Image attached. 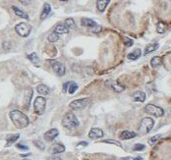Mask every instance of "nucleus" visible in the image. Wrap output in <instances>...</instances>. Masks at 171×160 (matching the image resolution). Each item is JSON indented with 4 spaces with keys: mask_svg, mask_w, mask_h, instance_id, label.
I'll use <instances>...</instances> for the list:
<instances>
[{
    "mask_svg": "<svg viewBox=\"0 0 171 160\" xmlns=\"http://www.w3.org/2000/svg\"><path fill=\"white\" fill-rule=\"evenodd\" d=\"M9 115H10L13 124H14L18 129H24V128L29 126L30 124L28 116L25 115V114L23 112H21L20 110H13L10 112Z\"/></svg>",
    "mask_w": 171,
    "mask_h": 160,
    "instance_id": "1",
    "label": "nucleus"
},
{
    "mask_svg": "<svg viewBox=\"0 0 171 160\" xmlns=\"http://www.w3.org/2000/svg\"><path fill=\"white\" fill-rule=\"evenodd\" d=\"M79 120L72 112L66 113L62 118V126L68 129H75L79 126Z\"/></svg>",
    "mask_w": 171,
    "mask_h": 160,
    "instance_id": "2",
    "label": "nucleus"
},
{
    "mask_svg": "<svg viewBox=\"0 0 171 160\" xmlns=\"http://www.w3.org/2000/svg\"><path fill=\"white\" fill-rule=\"evenodd\" d=\"M155 126V121L152 118L150 117H146L144 118L143 120L141 121V124L140 127H139V133L142 135L144 134H147V133H150L151 130L154 128Z\"/></svg>",
    "mask_w": 171,
    "mask_h": 160,
    "instance_id": "3",
    "label": "nucleus"
},
{
    "mask_svg": "<svg viewBox=\"0 0 171 160\" xmlns=\"http://www.w3.org/2000/svg\"><path fill=\"white\" fill-rule=\"evenodd\" d=\"M45 105H46V100L42 96H38L35 99L34 102V108L35 112L38 114V115H42L45 110Z\"/></svg>",
    "mask_w": 171,
    "mask_h": 160,
    "instance_id": "4",
    "label": "nucleus"
},
{
    "mask_svg": "<svg viewBox=\"0 0 171 160\" xmlns=\"http://www.w3.org/2000/svg\"><path fill=\"white\" fill-rule=\"evenodd\" d=\"M15 31L19 35L23 36V38H27V36H29L31 34V25L27 24V23H20V24H18L15 27Z\"/></svg>",
    "mask_w": 171,
    "mask_h": 160,
    "instance_id": "5",
    "label": "nucleus"
},
{
    "mask_svg": "<svg viewBox=\"0 0 171 160\" xmlns=\"http://www.w3.org/2000/svg\"><path fill=\"white\" fill-rule=\"evenodd\" d=\"M89 101H91V99L89 98H81V99H77V100L72 101L69 104V106H70V108L73 109V110H81V109L88 106Z\"/></svg>",
    "mask_w": 171,
    "mask_h": 160,
    "instance_id": "6",
    "label": "nucleus"
},
{
    "mask_svg": "<svg viewBox=\"0 0 171 160\" xmlns=\"http://www.w3.org/2000/svg\"><path fill=\"white\" fill-rule=\"evenodd\" d=\"M146 112L151 114V115H154L155 117H161L164 114V111L162 108H160L154 104H147L146 106Z\"/></svg>",
    "mask_w": 171,
    "mask_h": 160,
    "instance_id": "7",
    "label": "nucleus"
},
{
    "mask_svg": "<svg viewBox=\"0 0 171 160\" xmlns=\"http://www.w3.org/2000/svg\"><path fill=\"white\" fill-rule=\"evenodd\" d=\"M105 85L106 86H108L109 89H111L115 93H122V91L125 89L124 85H122L121 84H119L117 81H114V80H107L105 82Z\"/></svg>",
    "mask_w": 171,
    "mask_h": 160,
    "instance_id": "8",
    "label": "nucleus"
},
{
    "mask_svg": "<svg viewBox=\"0 0 171 160\" xmlns=\"http://www.w3.org/2000/svg\"><path fill=\"white\" fill-rule=\"evenodd\" d=\"M50 63L52 65L53 71H54L58 76H63L65 74V67L62 63L55 61V60H51Z\"/></svg>",
    "mask_w": 171,
    "mask_h": 160,
    "instance_id": "9",
    "label": "nucleus"
},
{
    "mask_svg": "<svg viewBox=\"0 0 171 160\" xmlns=\"http://www.w3.org/2000/svg\"><path fill=\"white\" fill-rule=\"evenodd\" d=\"M58 135H59V132L57 129H51L44 133V140L47 141H52Z\"/></svg>",
    "mask_w": 171,
    "mask_h": 160,
    "instance_id": "10",
    "label": "nucleus"
},
{
    "mask_svg": "<svg viewBox=\"0 0 171 160\" xmlns=\"http://www.w3.org/2000/svg\"><path fill=\"white\" fill-rule=\"evenodd\" d=\"M103 135H104V134H103L102 130L97 129V128H93V129H92L91 131H89V136L91 139H93V140L102 138Z\"/></svg>",
    "mask_w": 171,
    "mask_h": 160,
    "instance_id": "11",
    "label": "nucleus"
},
{
    "mask_svg": "<svg viewBox=\"0 0 171 160\" xmlns=\"http://www.w3.org/2000/svg\"><path fill=\"white\" fill-rule=\"evenodd\" d=\"M132 98L137 102H144L146 99V93L143 91H137L132 95Z\"/></svg>",
    "mask_w": 171,
    "mask_h": 160,
    "instance_id": "12",
    "label": "nucleus"
},
{
    "mask_svg": "<svg viewBox=\"0 0 171 160\" xmlns=\"http://www.w3.org/2000/svg\"><path fill=\"white\" fill-rule=\"evenodd\" d=\"M109 2H110V0H97V2H96L97 10L100 12H103L106 9Z\"/></svg>",
    "mask_w": 171,
    "mask_h": 160,
    "instance_id": "13",
    "label": "nucleus"
},
{
    "mask_svg": "<svg viewBox=\"0 0 171 160\" xmlns=\"http://www.w3.org/2000/svg\"><path fill=\"white\" fill-rule=\"evenodd\" d=\"M159 48V44L158 43H151V44H147L146 48H145V54L147 55V54H150L151 52L155 51V50H157Z\"/></svg>",
    "mask_w": 171,
    "mask_h": 160,
    "instance_id": "14",
    "label": "nucleus"
},
{
    "mask_svg": "<svg viewBox=\"0 0 171 160\" xmlns=\"http://www.w3.org/2000/svg\"><path fill=\"white\" fill-rule=\"evenodd\" d=\"M137 136L136 133H134V132H130V131H124L121 133V135H120V138L122 139V140H130V139H133L135 138V136Z\"/></svg>",
    "mask_w": 171,
    "mask_h": 160,
    "instance_id": "15",
    "label": "nucleus"
},
{
    "mask_svg": "<svg viewBox=\"0 0 171 160\" xmlns=\"http://www.w3.org/2000/svg\"><path fill=\"white\" fill-rule=\"evenodd\" d=\"M50 11H51V7L49 5L48 3H45L43 5V10H42V15H40V19L42 20H44L45 18L50 14Z\"/></svg>",
    "mask_w": 171,
    "mask_h": 160,
    "instance_id": "16",
    "label": "nucleus"
},
{
    "mask_svg": "<svg viewBox=\"0 0 171 160\" xmlns=\"http://www.w3.org/2000/svg\"><path fill=\"white\" fill-rule=\"evenodd\" d=\"M65 151V146L60 144H55L52 146V153L57 154V153H62Z\"/></svg>",
    "mask_w": 171,
    "mask_h": 160,
    "instance_id": "17",
    "label": "nucleus"
},
{
    "mask_svg": "<svg viewBox=\"0 0 171 160\" xmlns=\"http://www.w3.org/2000/svg\"><path fill=\"white\" fill-rule=\"evenodd\" d=\"M20 138V135L19 134H15V135H11V136H8L7 139H6V146H10L13 144L17 141V140Z\"/></svg>",
    "mask_w": 171,
    "mask_h": 160,
    "instance_id": "18",
    "label": "nucleus"
},
{
    "mask_svg": "<svg viewBox=\"0 0 171 160\" xmlns=\"http://www.w3.org/2000/svg\"><path fill=\"white\" fill-rule=\"evenodd\" d=\"M12 9H13V11H14V13H15L17 16H19L21 18H24V19H26V20L29 19V15L27 14V13H25L24 11H22L21 9H19V8L16 7V6H13Z\"/></svg>",
    "mask_w": 171,
    "mask_h": 160,
    "instance_id": "19",
    "label": "nucleus"
},
{
    "mask_svg": "<svg viewBox=\"0 0 171 160\" xmlns=\"http://www.w3.org/2000/svg\"><path fill=\"white\" fill-rule=\"evenodd\" d=\"M82 25L85 27H89V28H93V27L96 26V23L92 19H89V18H84L82 19Z\"/></svg>",
    "mask_w": 171,
    "mask_h": 160,
    "instance_id": "20",
    "label": "nucleus"
},
{
    "mask_svg": "<svg viewBox=\"0 0 171 160\" xmlns=\"http://www.w3.org/2000/svg\"><path fill=\"white\" fill-rule=\"evenodd\" d=\"M37 90L39 94H42V95H47L49 93V89L45 85H38L37 86Z\"/></svg>",
    "mask_w": 171,
    "mask_h": 160,
    "instance_id": "21",
    "label": "nucleus"
},
{
    "mask_svg": "<svg viewBox=\"0 0 171 160\" xmlns=\"http://www.w3.org/2000/svg\"><path fill=\"white\" fill-rule=\"evenodd\" d=\"M141 56V50L140 49H136V50H134L133 52L131 53H129L127 57L128 59H130V60H137V59Z\"/></svg>",
    "mask_w": 171,
    "mask_h": 160,
    "instance_id": "22",
    "label": "nucleus"
},
{
    "mask_svg": "<svg viewBox=\"0 0 171 160\" xmlns=\"http://www.w3.org/2000/svg\"><path fill=\"white\" fill-rule=\"evenodd\" d=\"M54 31H55L56 34H58V35H63V34H67V33H68L69 30L66 28L65 25H58L56 28H55Z\"/></svg>",
    "mask_w": 171,
    "mask_h": 160,
    "instance_id": "23",
    "label": "nucleus"
},
{
    "mask_svg": "<svg viewBox=\"0 0 171 160\" xmlns=\"http://www.w3.org/2000/svg\"><path fill=\"white\" fill-rule=\"evenodd\" d=\"M161 63H162V60H161V58L159 56H155V57H154L151 60V67H154V68L159 67L161 65Z\"/></svg>",
    "mask_w": 171,
    "mask_h": 160,
    "instance_id": "24",
    "label": "nucleus"
},
{
    "mask_svg": "<svg viewBox=\"0 0 171 160\" xmlns=\"http://www.w3.org/2000/svg\"><path fill=\"white\" fill-rule=\"evenodd\" d=\"M156 31H157V33H158V34H164L165 31H167V26H166L164 23H162V22L157 23Z\"/></svg>",
    "mask_w": 171,
    "mask_h": 160,
    "instance_id": "25",
    "label": "nucleus"
},
{
    "mask_svg": "<svg viewBox=\"0 0 171 160\" xmlns=\"http://www.w3.org/2000/svg\"><path fill=\"white\" fill-rule=\"evenodd\" d=\"M28 58H29V60H30L31 63L35 64V65L39 63V58H38V56L37 55V53H35V52L29 54V55H28Z\"/></svg>",
    "mask_w": 171,
    "mask_h": 160,
    "instance_id": "26",
    "label": "nucleus"
},
{
    "mask_svg": "<svg viewBox=\"0 0 171 160\" xmlns=\"http://www.w3.org/2000/svg\"><path fill=\"white\" fill-rule=\"evenodd\" d=\"M77 89H78V85L74 83V82H69L68 83V93L73 94Z\"/></svg>",
    "mask_w": 171,
    "mask_h": 160,
    "instance_id": "27",
    "label": "nucleus"
},
{
    "mask_svg": "<svg viewBox=\"0 0 171 160\" xmlns=\"http://www.w3.org/2000/svg\"><path fill=\"white\" fill-rule=\"evenodd\" d=\"M65 26H66V28L68 30H73V29H75V27H76L75 21L72 19V18H68V19L65 21Z\"/></svg>",
    "mask_w": 171,
    "mask_h": 160,
    "instance_id": "28",
    "label": "nucleus"
},
{
    "mask_svg": "<svg viewBox=\"0 0 171 160\" xmlns=\"http://www.w3.org/2000/svg\"><path fill=\"white\" fill-rule=\"evenodd\" d=\"M47 39H48L49 42H56L57 40L59 39V35L56 34L55 31H53V33H51L50 35H48Z\"/></svg>",
    "mask_w": 171,
    "mask_h": 160,
    "instance_id": "29",
    "label": "nucleus"
},
{
    "mask_svg": "<svg viewBox=\"0 0 171 160\" xmlns=\"http://www.w3.org/2000/svg\"><path fill=\"white\" fill-rule=\"evenodd\" d=\"M160 139H161V135H156L148 140V144H150L151 145H155Z\"/></svg>",
    "mask_w": 171,
    "mask_h": 160,
    "instance_id": "30",
    "label": "nucleus"
},
{
    "mask_svg": "<svg viewBox=\"0 0 171 160\" xmlns=\"http://www.w3.org/2000/svg\"><path fill=\"white\" fill-rule=\"evenodd\" d=\"M144 149H145V145L142 144H137L133 146V150H135V151H142Z\"/></svg>",
    "mask_w": 171,
    "mask_h": 160,
    "instance_id": "31",
    "label": "nucleus"
},
{
    "mask_svg": "<svg viewBox=\"0 0 171 160\" xmlns=\"http://www.w3.org/2000/svg\"><path fill=\"white\" fill-rule=\"evenodd\" d=\"M123 42H124L126 46H132L133 43H134V42L131 38H126V36H125V38H123Z\"/></svg>",
    "mask_w": 171,
    "mask_h": 160,
    "instance_id": "32",
    "label": "nucleus"
},
{
    "mask_svg": "<svg viewBox=\"0 0 171 160\" xmlns=\"http://www.w3.org/2000/svg\"><path fill=\"white\" fill-rule=\"evenodd\" d=\"M34 144H35V146H38V147L39 149H42V150L44 149V144L42 143V141H39V140H35V141H34Z\"/></svg>",
    "mask_w": 171,
    "mask_h": 160,
    "instance_id": "33",
    "label": "nucleus"
},
{
    "mask_svg": "<svg viewBox=\"0 0 171 160\" xmlns=\"http://www.w3.org/2000/svg\"><path fill=\"white\" fill-rule=\"evenodd\" d=\"M103 143H105V144H115V145H117V146H121V144L119 143V141H117V140H103Z\"/></svg>",
    "mask_w": 171,
    "mask_h": 160,
    "instance_id": "34",
    "label": "nucleus"
},
{
    "mask_svg": "<svg viewBox=\"0 0 171 160\" xmlns=\"http://www.w3.org/2000/svg\"><path fill=\"white\" fill-rule=\"evenodd\" d=\"M16 146H17L18 148L22 149V150H28V149H29L28 146H26V145H24V144H18Z\"/></svg>",
    "mask_w": 171,
    "mask_h": 160,
    "instance_id": "35",
    "label": "nucleus"
},
{
    "mask_svg": "<svg viewBox=\"0 0 171 160\" xmlns=\"http://www.w3.org/2000/svg\"><path fill=\"white\" fill-rule=\"evenodd\" d=\"M88 145V143H86V141H81V143H79L77 144V147L80 148V147H85V146Z\"/></svg>",
    "mask_w": 171,
    "mask_h": 160,
    "instance_id": "36",
    "label": "nucleus"
},
{
    "mask_svg": "<svg viewBox=\"0 0 171 160\" xmlns=\"http://www.w3.org/2000/svg\"><path fill=\"white\" fill-rule=\"evenodd\" d=\"M101 31V27L97 26V25L93 28V33H98V31Z\"/></svg>",
    "mask_w": 171,
    "mask_h": 160,
    "instance_id": "37",
    "label": "nucleus"
},
{
    "mask_svg": "<svg viewBox=\"0 0 171 160\" xmlns=\"http://www.w3.org/2000/svg\"><path fill=\"white\" fill-rule=\"evenodd\" d=\"M19 1L23 4V5H28V4L31 2V0H19Z\"/></svg>",
    "mask_w": 171,
    "mask_h": 160,
    "instance_id": "38",
    "label": "nucleus"
},
{
    "mask_svg": "<svg viewBox=\"0 0 171 160\" xmlns=\"http://www.w3.org/2000/svg\"><path fill=\"white\" fill-rule=\"evenodd\" d=\"M47 160H62V159L59 157H49Z\"/></svg>",
    "mask_w": 171,
    "mask_h": 160,
    "instance_id": "39",
    "label": "nucleus"
},
{
    "mask_svg": "<svg viewBox=\"0 0 171 160\" xmlns=\"http://www.w3.org/2000/svg\"><path fill=\"white\" fill-rule=\"evenodd\" d=\"M122 160H135V159L131 157H125V158H122Z\"/></svg>",
    "mask_w": 171,
    "mask_h": 160,
    "instance_id": "40",
    "label": "nucleus"
},
{
    "mask_svg": "<svg viewBox=\"0 0 171 160\" xmlns=\"http://www.w3.org/2000/svg\"><path fill=\"white\" fill-rule=\"evenodd\" d=\"M135 160H144L142 157H136V158H135Z\"/></svg>",
    "mask_w": 171,
    "mask_h": 160,
    "instance_id": "41",
    "label": "nucleus"
},
{
    "mask_svg": "<svg viewBox=\"0 0 171 160\" xmlns=\"http://www.w3.org/2000/svg\"><path fill=\"white\" fill-rule=\"evenodd\" d=\"M60 1H68V0H60Z\"/></svg>",
    "mask_w": 171,
    "mask_h": 160,
    "instance_id": "42",
    "label": "nucleus"
},
{
    "mask_svg": "<svg viewBox=\"0 0 171 160\" xmlns=\"http://www.w3.org/2000/svg\"><path fill=\"white\" fill-rule=\"evenodd\" d=\"M106 160H114V159H111V158H109V159H106Z\"/></svg>",
    "mask_w": 171,
    "mask_h": 160,
    "instance_id": "43",
    "label": "nucleus"
},
{
    "mask_svg": "<svg viewBox=\"0 0 171 160\" xmlns=\"http://www.w3.org/2000/svg\"><path fill=\"white\" fill-rule=\"evenodd\" d=\"M23 160H29V159H23Z\"/></svg>",
    "mask_w": 171,
    "mask_h": 160,
    "instance_id": "44",
    "label": "nucleus"
},
{
    "mask_svg": "<svg viewBox=\"0 0 171 160\" xmlns=\"http://www.w3.org/2000/svg\"><path fill=\"white\" fill-rule=\"evenodd\" d=\"M84 160H88V159H84Z\"/></svg>",
    "mask_w": 171,
    "mask_h": 160,
    "instance_id": "45",
    "label": "nucleus"
}]
</instances>
